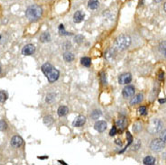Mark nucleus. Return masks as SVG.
Here are the masks:
<instances>
[{
    "label": "nucleus",
    "mask_w": 166,
    "mask_h": 165,
    "mask_svg": "<svg viewBox=\"0 0 166 165\" xmlns=\"http://www.w3.org/2000/svg\"><path fill=\"white\" fill-rule=\"evenodd\" d=\"M135 94V88L133 86H126L123 89V96L125 98H131Z\"/></svg>",
    "instance_id": "8"
},
{
    "label": "nucleus",
    "mask_w": 166,
    "mask_h": 165,
    "mask_svg": "<svg viewBox=\"0 0 166 165\" xmlns=\"http://www.w3.org/2000/svg\"><path fill=\"white\" fill-rule=\"evenodd\" d=\"M155 158H153V156H147V157H145V159H144V161H143V163H144V164L145 165H153L155 164Z\"/></svg>",
    "instance_id": "15"
},
{
    "label": "nucleus",
    "mask_w": 166,
    "mask_h": 165,
    "mask_svg": "<svg viewBox=\"0 0 166 165\" xmlns=\"http://www.w3.org/2000/svg\"><path fill=\"white\" fill-rule=\"evenodd\" d=\"M99 2L98 0H89L88 4V6L90 9H96L99 7Z\"/></svg>",
    "instance_id": "17"
},
{
    "label": "nucleus",
    "mask_w": 166,
    "mask_h": 165,
    "mask_svg": "<svg viewBox=\"0 0 166 165\" xmlns=\"http://www.w3.org/2000/svg\"><path fill=\"white\" fill-rule=\"evenodd\" d=\"M40 40L42 42H46V41H50L51 40V36L48 33H43L40 36Z\"/></svg>",
    "instance_id": "20"
},
{
    "label": "nucleus",
    "mask_w": 166,
    "mask_h": 165,
    "mask_svg": "<svg viewBox=\"0 0 166 165\" xmlns=\"http://www.w3.org/2000/svg\"><path fill=\"white\" fill-rule=\"evenodd\" d=\"M162 126H163V124H162V122H161L160 120L154 119V120H153V121L150 123V124H149V126H148V131H149L151 134H155V133H157V132H159V131L161 130Z\"/></svg>",
    "instance_id": "5"
},
{
    "label": "nucleus",
    "mask_w": 166,
    "mask_h": 165,
    "mask_svg": "<svg viewBox=\"0 0 166 165\" xmlns=\"http://www.w3.org/2000/svg\"><path fill=\"white\" fill-rule=\"evenodd\" d=\"M7 129V124L5 123V121L1 120L0 121V131H5Z\"/></svg>",
    "instance_id": "24"
},
{
    "label": "nucleus",
    "mask_w": 166,
    "mask_h": 165,
    "mask_svg": "<svg viewBox=\"0 0 166 165\" xmlns=\"http://www.w3.org/2000/svg\"><path fill=\"white\" fill-rule=\"evenodd\" d=\"M130 43H131V38L128 35L121 34L116 39L115 49L117 51H124L129 47Z\"/></svg>",
    "instance_id": "3"
},
{
    "label": "nucleus",
    "mask_w": 166,
    "mask_h": 165,
    "mask_svg": "<svg viewBox=\"0 0 166 165\" xmlns=\"http://www.w3.org/2000/svg\"><path fill=\"white\" fill-rule=\"evenodd\" d=\"M165 55H166V50H165Z\"/></svg>",
    "instance_id": "38"
},
{
    "label": "nucleus",
    "mask_w": 166,
    "mask_h": 165,
    "mask_svg": "<svg viewBox=\"0 0 166 165\" xmlns=\"http://www.w3.org/2000/svg\"><path fill=\"white\" fill-rule=\"evenodd\" d=\"M161 139L166 144V130L163 131V132L161 133Z\"/></svg>",
    "instance_id": "30"
},
{
    "label": "nucleus",
    "mask_w": 166,
    "mask_h": 165,
    "mask_svg": "<svg viewBox=\"0 0 166 165\" xmlns=\"http://www.w3.org/2000/svg\"><path fill=\"white\" fill-rule=\"evenodd\" d=\"M125 125H126V120H125V117H120V118L117 121V126L118 128H120L121 130L124 129Z\"/></svg>",
    "instance_id": "18"
},
{
    "label": "nucleus",
    "mask_w": 166,
    "mask_h": 165,
    "mask_svg": "<svg viewBox=\"0 0 166 165\" xmlns=\"http://www.w3.org/2000/svg\"><path fill=\"white\" fill-rule=\"evenodd\" d=\"M22 145H23V139L21 138L20 136L15 135V136L12 137V139H11V145L14 148H18Z\"/></svg>",
    "instance_id": "9"
},
{
    "label": "nucleus",
    "mask_w": 166,
    "mask_h": 165,
    "mask_svg": "<svg viewBox=\"0 0 166 165\" xmlns=\"http://www.w3.org/2000/svg\"><path fill=\"white\" fill-rule=\"evenodd\" d=\"M164 11L166 12V3L164 4Z\"/></svg>",
    "instance_id": "35"
},
{
    "label": "nucleus",
    "mask_w": 166,
    "mask_h": 165,
    "mask_svg": "<svg viewBox=\"0 0 166 165\" xmlns=\"http://www.w3.org/2000/svg\"><path fill=\"white\" fill-rule=\"evenodd\" d=\"M117 127H116V126H113V127H112V129L110 130L109 135H110V136H114V135L117 134Z\"/></svg>",
    "instance_id": "29"
},
{
    "label": "nucleus",
    "mask_w": 166,
    "mask_h": 165,
    "mask_svg": "<svg viewBox=\"0 0 166 165\" xmlns=\"http://www.w3.org/2000/svg\"><path fill=\"white\" fill-rule=\"evenodd\" d=\"M164 146H165V143L161 138L153 140V142L151 143V145H150L151 149L153 152H160L164 148Z\"/></svg>",
    "instance_id": "4"
},
{
    "label": "nucleus",
    "mask_w": 166,
    "mask_h": 165,
    "mask_svg": "<svg viewBox=\"0 0 166 165\" xmlns=\"http://www.w3.org/2000/svg\"><path fill=\"white\" fill-rule=\"evenodd\" d=\"M43 123L47 125H52L53 123V119L51 116H47L43 118Z\"/></svg>",
    "instance_id": "22"
},
{
    "label": "nucleus",
    "mask_w": 166,
    "mask_h": 165,
    "mask_svg": "<svg viewBox=\"0 0 166 165\" xmlns=\"http://www.w3.org/2000/svg\"><path fill=\"white\" fill-rule=\"evenodd\" d=\"M142 100H143V95H142V94H137L136 96H135V97L131 99V101H130V105L134 106V105L141 103V102H142Z\"/></svg>",
    "instance_id": "13"
},
{
    "label": "nucleus",
    "mask_w": 166,
    "mask_h": 165,
    "mask_svg": "<svg viewBox=\"0 0 166 165\" xmlns=\"http://www.w3.org/2000/svg\"><path fill=\"white\" fill-rule=\"evenodd\" d=\"M153 1H154L155 3H160V2H162L163 0H153Z\"/></svg>",
    "instance_id": "34"
},
{
    "label": "nucleus",
    "mask_w": 166,
    "mask_h": 165,
    "mask_svg": "<svg viewBox=\"0 0 166 165\" xmlns=\"http://www.w3.org/2000/svg\"><path fill=\"white\" fill-rule=\"evenodd\" d=\"M42 70L44 73V75L47 77L49 82H54L58 80L60 76V72L58 70H56L51 63H44L42 66Z\"/></svg>",
    "instance_id": "1"
},
{
    "label": "nucleus",
    "mask_w": 166,
    "mask_h": 165,
    "mask_svg": "<svg viewBox=\"0 0 166 165\" xmlns=\"http://www.w3.org/2000/svg\"><path fill=\"white\" fill-rule=\"evenodd\" d=\"M81 64H82L83 66H85V67H89L90 64H91V60H90V58H88V57H83L82 59L81 60Z\"/></svg>",
    "instance_id": "19"
},
{
    "label": "nucleus",
    "mask_w": 166,
    "mask_h": 165,
    "mask_svg": "<svg viewBox=\"0 0 166 165\" xmlns=\"http://www.w3.org/2000/svg\"><path fill=\"white\" fill-rule=\"evenodd\" d=\"M138 111H139V113H140L141 115H144V116H145V115L147 114V110H146V107H145V106H141V107L138 109Z\"/></svg>",
    "instance_id": "27"
},
{
    "label": "nucleus",
    "mask_w": 166,
    "mask_h": 165,
    "mask_svg": "<svg viewBox=\"0 0 166 165\" xmlns=\"http://www.w3.org/2000/svg\"><path fill=\"white\" fill-rule=\"evenodd\" d=\"M100 115H101V113H100V111H99V110H94V111L91 113L90 117H92V119L97 120V119H99V118Z\"/></svg>",
    "instance_id": "21"
},
{
    "label": "nucleus",
    "mask_w": 166,
    "mask_h": 165,
    "mask_svg": "<svg viewBox=\"0 0 166 165\" xmlns=\"http://www.w3.org/2000/svg\"><path fill=\"white\" fill-rule=\"evenodd\" d=\"M59 32H60V34H62V35H70L71 34H68V33H66L65 31H64V26H63V24H60V26H59Z\"/></svg>",
    "instance_id": "26"
},
{
    "label": "nucleus",
    "mask_w": 166,
    "mask_h": 165,
    "mask_svg": "<svg viewBox=\"0 0 166 165\" xmlns=\"http://www.w3.org/2000/svg\"><path fill=\"white\" fill-rule=\"evenodd\" d=\"M0 39H1V35H0Z\"/></svg>",
    "instance_id": "37"
},
{
    "label": "nucleus",
    "mask_w": 166,
    "mask_h": 165,
    "mask_svg": "<svg viewBox=\"0 0 166 165\" xmlns=\"http://www.w3.org/2000/svg\"><path fill=\"white\" fill-rule=\"evenodd\" d=\"M26 17L31 21V22H35L39 20L42 16V8L40 5H30L25 12Z\"/></svg>",
    "instance_id": "2"
},
{
    "label": "nucleus",
    "mask_w": 166,
    "mask_h": 165,
    "mask_svg": "<svg viewBox=\"0 0 166 165\" xmlns=\"http://www.w3.org/2000/svg\"><path fill=\"white\" fill-rule=\"evenodd\" d=\"M114 54H115V49H110V50H108V51L106 52V58L107 60H108L109 56H112V58H113Z\"/></svg>",
    "instance_id": "25"
},
{
    "label": "nucleus",
    "mask_w": 166,
    "mask_h": 165,
    "mask_svg": "<svg viewBox=\"0 0 166 165\" xmlns=\"http://www.w3.org/2000/svg\"><path fill=\"white\" fill-rule=\"evenodd\" d=\"M132 81V76L130 73H124L122 75L119 76L118 78V82L121 85H125V84H128Z\"/></svg>",
    "instance_id": "6"
},
{
    "label": "nucleus",
    "mask_w": 166,
    "mask_h": 165,
    "mask_svg": "<svg viewBox=\"0 0 166 165\" xmlns=\"http://www.w3.org/2000/svg\"><path fill=\"white\" fill-rule=\"evenodd\" d=\"M84 16H85V15H84L83 12H81V11H77L73 15V21H74V23H81L84 19Z\"/></svg>",
    "instance_id": "12"
},
{
    "label": "nucleus",
    "mask_w": 166,
    "mask_h": 165,
    "mask_svg": "<svg viewBox=\"0 0 166 165\" xmlns=\"http://www.w3.org/2000/svg\"><path fill=\"white\" fill-rule=\"evenodd\" d=\"M69 113V108L66 106H61L58 108V115L59 117H64Z\"/></svg>",
    "instance_id": "14"
},
{
    "label": "nucleus",
    "mask_w": 166,
    "mask_h": 165,
    "mask_svg": "<svg viewBox=\"0 0 166 165\" xmlns=\"http://www.w3.org/2000/svg\"><path fill=\"white\" fill-rule=\"evenodd\" d=\"M53 97H54V95H52V94H49V95L47 96V98H46V101H47V102H49V103H50V102H52V100H54V98H53Z\"/></svg>",
    "instance_id": "28"
},
{
    "label": "nucleus",
    "mask_w": 166,
    "mask_h": 165,
    "mask_svg": "<svg viewBox=\"0 0 166 165\" xmlns=\"http://www.w3.org/2000/svg\"><path fill=\"white\" fill-rule=\"evenodd\" d=\"M85 123H86V117H83V116H79L78 117L75 118V120L73 121L72 124H73V126H75V127H81V126H82Z\"/></svg>",
    "instance_id": "11"
},
{
    "label": "nucleus",
    "mask_w": 166,
    "mask_h": 165,
    "mask_svg": "<svg viewBox=\"0 0 166 165\" xmlns=\"http://www.w3.org/2000/svg\"><path fill=\"white\" fill-rule=\"evenodd\" d=\"M106 126H107L106 122H105V121H98V122H96V124L94 125V128L98 132L102 133V132H104L106 129Z\"/></svg>",
    "instance_id": "10"
},
{
    "label": "nucleus",
    "mask_w": 166,
    "mask_h": 165,
    "mask_svg": "<svg viewBox=\"0 0 166 165\" xmlns=\"http://www.w3.org/2000/svg\"><path fill=\"white\" fill-rule=\"evenodd\" d=\"M159 79H160V80L164 79V72H163V73L161 72V74H160V77H159Z\"/></svg>",
    "instance_id": "32"
},
{
    "label": "nucleus",
    "mask_w": 166,
    "mask_h": 165,
    "mask_svg": "<svg viewBox=\"0 0 166 165\" xmlns=\"http://www.w3.org/2000/svg\"><path fill=\"white\" fill-rule=\"evenodd\" d=\"M0 73H1V67H0Z\"/></svg>",
    "instance_id": "36"
},
{
    "label": "nucleus",
    "mask_w": 166,
    "mask_h": 165,
    "mask_svg": "<svg viewBox=\"0 0 166 165\" xmlns=\"http://www.w3.org/2000/svg\"><path fill=\"white\" fill-rule=\"evenodd\" d=\"M7 99V94L3 91V90H0V102L1 103H5Z\"/></svg>",
    "instance_id": "23"
},
{
    "label": "nucleus",
    "mask_w": 166,
    "mask_h": 165,
    "mask_svg": "<svg viewBox=\"0 0 166 165\" xmlns=\"http://www.w3.org/2000/svg\"><path fill=\"white\" fill-rule=\"evenodd\" d=\"M63 59L65 62H70L74 60V55H73V53H71L70 52H66L63 55Z\"/></svg>",
    "instance_id": "16"
},
{
    "label": "nucleus",
    "mask_w": 166,
    "mask_h": 165,
    "mask_svg": "<svg viewBox=\"0 0 166 165\" xmlns=\"http://www.w3.org/2000/svg\"><path fill=\"white\" fill-rule=\"evenodd\" d=\"M101 82H102V84H106V74H105V73H101Z\"/></svg>",
    "instance_id": "31"
},
{
    "label": "nucleus",
    "mask_w": 166,
    "mask_h": 165,
    "mask_svg": "<svg viewBox=\"0 0 166 165\" xmlns=\"http://www.w3.org/2000/svg\"><path fill=\"white\" fill-rule=\"evenodd\" d=\"M34 52H35V47L33 44H27L22 50V53L23 55H32Z\"/></svg>",
    "instance_id": "7"
},
{
    "label": "nucleus",
    "mask_w": 166,
    "mask_h": 165,
    "mask_svg": "<svg viewBox=\"0 0 166 165\" xmlns=\"http://www.w3.org/2000/svg\"><path fill=\"white\" fill-rule=\"evenodd\" d=\"M159 102L160 103H164V102H166V99H160Z\"/></svg>",
    "instance_id": "33"
}]
</instances>
